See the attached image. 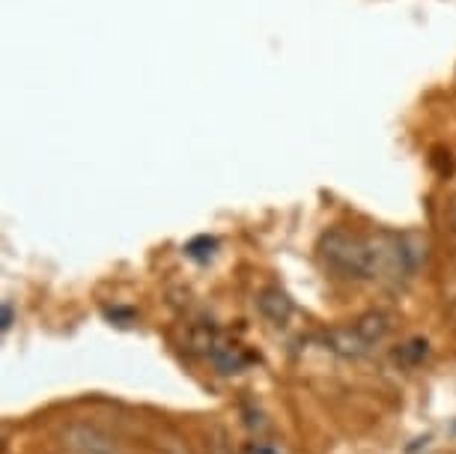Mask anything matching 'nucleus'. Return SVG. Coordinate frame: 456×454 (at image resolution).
I'll return each mask as SVG.
<instances>
[{
  "mask_svg": "<svg viewBox=\"0 0 456 454\" xmlns=\"http://www.w3.org/2000/svg\"><path fill=\"white\" fill-rule=\"evenodd\" d=\"M320 257L325 269L334 272L338 278L361 281L373 278V239L361 236L355 230L331 227L320 239Z\"/></svg>",
  "mask_w": 456,
  "mask_h": 454,
  "instance_id": "f257e3e1",
  "label": "nucleus"
},
{
  "mask_svg": "<svg viewBox=\"0 0 456 454\" xmlns=\"http://www.w3.org/2000/svg\"><path fill=\"white\" fill-rule=\"evenodd\" d=\"M63 445L72 454H123V449L117 445L114 436H108L105 431L93 425H69L63 431Z\"/></svg>",
  "mask_w": 456,
  "mask_h": 454,
  "instance_id": "f03ea898",
  "label": "nucleus"
},
{
  "mask_svg": "<svg viewBox=\"0 0 456 454\" xmlns=\"http://www.w3.org/2000/svg\"><path fill=\"white\" fill-rule=\"evenodd\" d=\"M256 308H260V314L272 326H287L289 317L296 314V305H292V299L283 293L281 287H265L263 293L256 296Z\"/></svg>",
  "mask_w": 456,
  "mask_h": 454,
  "instance_id": "7ed1b4c3",
  "label": "nucleus"
},
{
  "mask_svg": "<svg viewBox=\"0 0 456 454\" xmlns=\"http://www.w3.org/2000/svg\"><path fill=\"white\" fill-rule=\"evenodd\" d=\"M391 326H394V323H391V317L385 311H370L355 323V335L364 341V347H373V344H379V341L388 338Z\"/></svg>",
  "mask_w": 456,
  "mask_h": 454,
  "instance_id": "20e7f679",
  "label": "nucleus"
},
{
  "mask_svg": "<svg viewBox=\"0 0 456 454\" xmlns=\"http://www.w3.org/2000/svg\"><path fill=\"white\" fill-rule=\"evenodd\" d=\"M209 356L221 374H239L248 365V356L242 353V347H236V344H218V341H215Z\"/></svg>",
  "mask_w": 456,
  "mask_h": 454,
  "instance_id": "39448f33",
  "label": "nucleus"
},
{
  "mask_svg": "<svg viewBox=\"0 0 456 454\" xmlns=\"http://www.w3.org/2000/svg\"><path fill=\"white\" fill-rule=\"evenodd\" d=\"M215 248H218V243L209 236H197L191 239V243L185 245V254L188 257H197V260H206V257H212L215 254Z\"/></svg>",
  "mask_w": 456,
  "mask_h": 454,
  "instance_id": "423d86ee",
  "label": "nucleus"
},
{
  "mask_svg": "<svg viewBox=\"0 0 456 454\" xmlns=\"http://www.w3.org/2000/svg\"><path fill=\"white\" fill-rule=\"evenodd\" d=\"M12 317H15V308L12 302H4V308H0V329H10L12 326Z\"/></svg>",
  "mask_w": 456,
  "mask_h": 454,
  "instance_id": "0eeeda50",
  "label": "nucleus"
},
{
  "mask_svg": "<svg viewBox=\"0 0 456 454\" xmlns=\"http://www.w3.org/2000/svg\"><path fill=\"white\" fill-rule=\"evenodd\" d=\"M245 454H274V451H269V449H263V445H251Z\"/></svg>",
  "mask_w": 456,
  "mask_h": 454,
  "instance_id": "6e6552de",
  "label": "nucleus"
},
{
  "mask_svg": "<svg viewBox=\"0 0 456 454\" xmlns=\"http://www.w3.org/2000/svg\"><path fill=\"white\" fill-rule=\"evenodd\" d=\"M451 221H453V230H456V203L451 207Z\"/></svg>",
  "mask_w": 456,
  "mask_h": 454,
  "instance_id": "1a4fd4ad",
  "label": "nucleus"
},
{
  "mask_svg": "<svg viewBox=\"0 0 456 454\" xmlns=\"http://www.w3.org/2000/svg\"><path fill=\"white\" fill-rule=\"evenodd\" d=\"M453 320H456V305H453Z\"/></svg>",
  "mask_w": 456,
  "mask_h": 454,
  "instance_id": "9d476101",
  "label": "nucleus"
}]
</instances>
